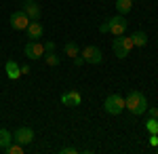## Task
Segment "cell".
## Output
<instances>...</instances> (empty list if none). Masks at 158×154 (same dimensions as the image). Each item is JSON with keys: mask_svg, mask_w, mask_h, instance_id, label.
Here are the masks:
<instances>
[{"mask_svg": "<svg viewBox=\"0 0 158 154\" xmlns=\"http://www.w3.org/2000/svg\"><path fill=\"white\" fill-rule=\"evenodd\" d=\"M44 51H47V53H53V51H55V42H44Z\"/></svg>", "mask_w": 158, "mask_h": 154, "instance_id": "7402d4cb", "label": "cell"}, {"mask_svg": "<svg viewBox=\"0 0 158 154\" xmlns=\"http://www.w3.org/2000/svg\"><path fill=\"white\" fill-rule=\"evenodd\" d=\"M23 13L32 19V21H38L42 11H40V4H38V2H34V0H25L23 2Z\"/></svg>", "mask_w": 158, "mask_h": 154, "instance_id": "9c48e42d", "label": "cell"}, {"mask_svg": "<svg viewBox=\"0 0 158 154\" xmlns=\"http://www.w3.org/2000/svg\"><path fill=\"white\" fill-rule=\"evenodd\" d=\"M61 104L63 106H72V108H78L82 104V95L78 91H68V93L61 95Z\"/></svg>", "mask_w": 158, "mask_h": 154, "instance_id": "30bf717a", "label": "cell"}, {"mask_svg": "<svg viewBox=\"0 0 158 154\" xmlns=\"http://www.w3.org/2000/svg\"><path fill=\"white\" fill-rule=\"evenodd\" d=\"M25 34H27L30 40H40L42 34H44V28L38 24V21H30V25L25 28Z\"/></svg>", "mask_w": 158, "mask_h": 154, "instance_id": "8fae6325", "label": "cell"}, {"mask_svg": "<svg viewBox=\"0 0 158 154\" xmlns=\"http://www.w3.org/2000/svg\"><path fill=\"white\" fill-rule=\"evenodd\" d=\"M99 32H101V34H108L110 32V21H103V24L99 25Z\"/></svg>", "mask_w": 158, "mask_h": 154, "instance_id": "ffe728a7", "label": "cell"}, {"mask_svg": "<svg viewBox=\"0 0 158 154\" xmlns=\"http://www.w3.org/2000/svg\"><path fill=\"white\" fill-rule=\"evenodd\" d=\"M13 139L17 143H21V146H27V143L34 142V131L30 127H17V131L13 133Z\"/></svg>", "mask_w": 158, "mask_h": 154, "instance_id": "8992f818", "label": "cell"}, {"mask_svg": "<svg viewBox=\"0 0 158 154\" xmlns=\"http://www.w3.org/2000/svg\"><path fill=\"white\" fill-rule=\"evenodd\" d=\"M146 129L150 131V133H158V118H148Z\"/></svg>", "mask_w": 158, "mask_h": 154, "instance_id": "d6986e66", "label": "cell"}, {"mask_svg": "<svg viewBox=\"0 0 158 154\" xmlns=\"http://www.w3.org/2000/svg\"><path fill=\"white\" fill-rule=\"evenodd\" d=\"M76 148H61V154H76Z\"/></svg>", "mask_w": 158, "mask_h": 154, "instance_id": "cb8c5ba5", "label": "cell"}, {"mask_svg": "<svg viewBox=\"0 0 158 154\" xmlns=\"http://www.w3.org/2000/svg\"><path fill=\"white\" fill-rule=\"evenodd\" d=\"M131 42H133V47H146L148 45V34L146 32H135L131 36Z\"/></svg>", "mask_w": 158, "mask_h": 154, "instance_id": "9a60e30c", "label": "cell"}, {"mask_svg": "<svg viewBox=\"0 0 158 154\" xmlns=\"http://www.w3.org/2000/svg\"><path fill=\"white\" fill-rule=\"evenodd\" d=\"M21 74H30V66H21Z\"/></svg>", "mask_w": 158, "mask_h": 154, "instance_id": "484cf974", "label": "cell"}, {"mask_svg": "<svg viewBox=\"0 0 158 154\" xmlns=\"http://www.w3.org/2000/svg\"><path fill=\"white\" fill-rule=\"evenodd\" d=\"M131 49H133V42H131V36L127 38V36H116L114 38V42H112V51H114V55L118 57V59H124L129 53H131Z\"/></svg>", "mask_w": 158, "mask_h": 154, "instance_id": "7a4b0ae2", "label": "cell"}, {"mask_svg": "<svg viewBox=\"0 0 158 154\" xmlns=\"http://www.w3.org/2000/svg\"><path fill=\"white\" fill-rule=\"evenodd\" d=\"M47 66H51V68H57V66H59L61 63V59L59 57H57V55H55V53H49V55H47Z\"/></svg>", "mask_w": 158, "mask_h": 154, "instance_id": "e0dca14e", "label": "cell"}, {"mask_svg": "<svg viewBox=\"0 0 158 154\" xmlns=\"http://www.w3.org/2000/svg\"><path fill=\"white\" fill-rule=\"evenodd\" d=\"M63 53L68 55V57H76V55H80V47H78V42H65V47H63Z\"/></svg>", "mask_w": 158, "mask_h": 154, "instance_id": "5bb4252c", "label": "cell"}, {"mask_svg": "<svg viewBox=\"0 0 158 154\" xmlns=\"http://www.w3.org/2000/svg\"><path fill=\"white\" fill-rule=\"evenodd\" d=\"M103 110L108 112V114H112V116H116V114H120L122 110H124V97H120V95H108L106 97V101H103Z\"/></svg>", "mask_w": 158, "mask_h": 154, "instance_id": "3957f363", "label": "cell"}, {"mask_svg": "<svg viewBox=\"0 0 158 154\" xmlns=\"http://www.w3.org/2000/svg\"><path fill=\"white\" fill-rule=\"evenodd\" d=\"M4 152L6 154H23V146H21V143H11Z\"/></svg>", "mask_w": 158, "mask_h": 154, "instance_id": "ac0fdd59", "label": "cell"}, {"mask_svg": "<svg viewBox=\"0 0 158 154\" xmlns=\"http://www.w3.org/2000/svg\"><path fill=\"white\" fill-rule=\"evenodd\" d=\"M124 108L131 110L135 116H139V114L148 112V97L143 93H139V91H131L124 97Z\"/></svg>", "mask_w": 158, "mask_h": 154, "instance_id": "6da1fadb", "label": "cell"}, {"mask_svg": "<svg viewBox=\"0 0 158 154\" xmlns=\"http://www.w3.org/2000/svg\"><path fill=\"white\" fill-rule=\"evenodd\" d=\"M4 72H6V76H9L11 80H17V78L21 76V66H17L15 59H9L4 63Z\"/></svg>", "mask_w": 158, "mask_h": 154, "instance_id": "7c38bea8", "label": "cell"}, {"mask_svg": "<svg viewBox=\"0 0 158 154\" xmlns=\"http://www.w3.org/2000/svg\"><path fill=\"white\" fill-rule=\"evenodd\" d=\"M150 146H158V133H150Z\"/></svg>", "mask_w": 158, "mask_h": 154, "instance_id": "44dd1931", "label": "cell"}, {"mask_svg": "<svg viewBox=\"0 0 158 154\" xmlns=\"http://www.w3.org/2000/svg\"><path fill=\"white\" fill-rule=\"evenodd\" d=\"M82 61H85L82 55H76V57H74V63H76V66H82Z\"/></svg>", "mask_w": 158, "mask_h": 154, "instance_id": "d4e9b609", "label": "cell"}, {"mask_svg": "<svg viewBox=\"0 0 158 154\" xmlns=\"http://www.w3.org/2000/svg\"><path fill=\"white\" fill-rule=\"evenodd\" d=\"M23 53H25L27 59H40V57L44 55V45L38 42V40H30L23 47Z\"/></svg>", "mask_w": 158, "mask_h": 154, "instance_id": "277c9868", "label": "cell"}, {"mask_svg": "<svg viewBox=\"0 0 158 154\" xmlns=\"http://www.w3.org/2000/svg\"><path fill=\"white\" fill-rule=\"evenodd\" d=\"M82 57H85V61L93 63V66H99V63L103 61L101 49L95 47V45H89V47H85V51H82Z\"/></svg>", "mask_w": 158, "mask_h": 154, "instance_id": "5b68a950", "label": "cell"}, {"mask_svg": "<svg viewBox=\"0 0 158 154\" xmlns=\"http://www.w3.org/2000/svg\"><path fill=\"white\" fill-rule=\"evenodd\" d=\"M11 143H13V133L9 129H0V148L6 150Z\"/></svg>", "mask_w": 158, "mask_h": 154, "instance_id": "4fadbf2b", "label": "cell"}, {"mask_svg": "<svg viewBox=\"0 0 158 154\" xmlns=\"http://www.w3.org/2000/svg\"><path fill=\"white\" fill-rule=\"evenodd\" d=\"M108 21H110V32H112L114 36H122L124 32H127V25H129V24H127L124 15L118 13L116 17H112V19H108Z\"/></svg>", "mask_w": 158, "mask_h": 154, "instance_id": "52a82bcc", "label": "cell"}, {"mask_svg": "<svg viewBox=\"0 0 158 154\" xmlns=\"http://www.w3.org/2000/svg\"><path fill=\"white\" fill-rule=\"evenodd\" d=\"M116 9H118L120 15H127L133 9V0H116Z\"/></svg>", "mask_w": 158, "mask_h": 154, "instance_id": "2e32d148", "label": "cell"}, {"mask_svg": "<svg viewBox=\"0 0 158 154\" xmlns=\"http://www.w3.org/2000/svg\"><path fill=\"white\" fill-rule=\"evenodd\" d=\"M30 21H32V19H30L23 11H15L11 15V28L13 30H25V28L30 25Z\"/></svg>", "mask_w": 158, "mask_h": 154, "instance_id": "ba28073f", "label": "cell"}, {"mask_svg": "<svg viewBox=\"0 0 158 154\" xmlns=\"http://www.w3.org/2000/svg\"><path fill=\"white\" fill-rule=\"evenodd\" d=\"M150 112V118H158V108H148Z\"/></svg>", "mask_w": 158, "mask_h": 154, "instance_id": "603a6c76", "label": "cell"}]
</instances>
